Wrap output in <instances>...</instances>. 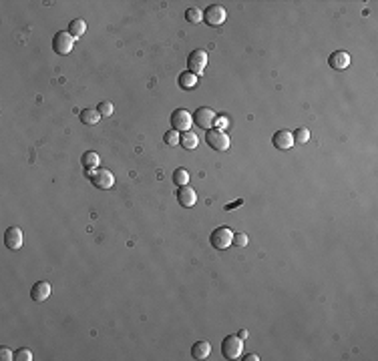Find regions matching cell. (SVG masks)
<instances>
[{"label": "cell", "instance_id": "cell-1", "mask_svg": "<svg viewBox=\"0 0 378 361\" xmlns=\"http://www.w3.org/2000/svg\"><path fill=\"white\" fill-rule=\"evenodd\" d=\"M232 241H234V233L229 227H217L212 231V235H209V243H212L214 249H227L232 247Z\"/></svg>", "mask_w": 378, "mask_h": 361}, {"label": "cell", "instance_id": "cell-2", "mask_svg": "<svg viewBox=\"0 0 378 361\" xmlns=\"http://www.w3.org/2000/svg\"><path fill=\"white\" fill-rule=\"evenodd\" d=\"M87 173H89L91 183L101 191H107L115 185V177L109 168H93V171H87Z\"/></svg>", "mask_w": 378, "mask_h": 361}, {"label": "cell", "instance_id": "cell-3", "mask_svg": "<svg viewBox=\"0 0 378 361\" xmlns=\"http://www.w3.org/2000/svg\"><path fill=\"white\" fill-rule=\"evenodd\" d=\"M243 349V341L240 335H227L221 341V353L225 359H238L242 355Z\"/></svg>", "mask_w": 378, "mask_h": 361}, {"label": "cell", "instance_id": "cell-4", "mask_svg": "<svg viewBox=\"0 0 378 361\" xmlns=\"http://www.w3.org/2000/svg\"><path fill=\"white\" fill-rule=\"evenodd\" d=\"M205 143L214 148V151H227L229 148V137L227 133L219 131V129H209L205 133Z\"/></svg>", "mask_w": 378, "mask_h": 361}, {"label": "cell", "instance_id": "cell-5", "mask_svg": "<svg viewBox=\"0 0 378 361\" xmlns=\"http://www.w3.org/2000/svg\"><path fill=\"white\" fill-rule=\"evenodd\" d=\"M203 20H205V24H209V26H221L227 20V12H225V8L221 4H212V6L205 8Z\"/></svg>", "mask_w": 378, "mask_h": 361}, {"label": "cell", "instance_id": "cell-6", "mask_svg": "<svg viewBox=\"0 0 378 361\" xmlns=\"http://www.w3.org/2000/svg\"><path fill=\"white\" fill-rule=\"evenodd\" d=\"M73 45H75V38L71 36V32L67 30H60V32H56L54 34V38H53V50L56 52V54H69L71 50H73Z\"/></svg>", "mask_w": 378, "mask_h": 361}, {"label": "cell", "instance_id": "cell-7", "mask_svg": "<svg viewBox=\"0 0 378 361\" xmlns=\"http://www.w3.org/2000/svg\"><path fill=\"white\" fill-rule=\"evenodd\" d=\"M205 67H207V52L203 48H197L189 54V58H187V71L189 72H193L197 76L205 71Z\"/></svg>", "mask_w": 378, "mask_h": 361}, {"label": "cell", "instance_id": "cell-8", "mask_svg": "<svg viewBox=\"0 0 378 361\" xmlns=\"http://www.w3.org/2000/svg\"><path fill=\"white\" fill-rule=\"evenodd\" d=\"M191 122H193V117L189 115L187 111H183V109H177V111L171 113V126H173V131H177V133L191 131Z\"/></svg>", "mask_w": 378, "mask_h": 361}, {"label": "cell", "instance_id": "cell-9", "mask_svg": "<svg viewBox=\"0 0 378 361\" xmlns=\"http://www.w3.org/2000/svg\"><path fill=\"white\" fill-rule=\"evenodd\" d=\"M191 117H193V122L199 126V129H207V131L212 129V124H214L216 119H217L216 113H214L212 109H207V107H199Z\"/></svg>", "mask_w": 378, "mask_h": 361}, {"label": "cell", "instance_id": "cell-10", "mask_svg": "<svg viewBox=\"0 0 378 361\" xmlns=\"http://www.w3.org/2000/svg\"><path fill=\"white\" fill-rule=\"evenodd\" d=\"M328 65L334 71H344L350 67V54L346 50H336L328 56Z\"/></svg>", "mask_w": 378, "mask_h": 361}, {"label": "cell", "instance_id": "cell-11", "mask_svg": "<svg viewBox=\"0 0 378 361\" xmlns=\"http://www.w3.org/2000/svg\"><path fill=\"white\" fill-rule=\"evenodd\" d=\"M23 231H20L18 227H8L6 233H4V245L10 249V251H16L23 247Z\"/></svg>", "mask_w": 378, "mask_h": 361}, {"label": "cell", "instance_id": "cell-12", "mask_svg": "<svg viewBox=\"0 0 378 361\" xmlns=\"http://www.w3.org/2000/svg\"><path fill=\"white\" fill-rule=\"evenodd\" d=\"M177 201H179L181 207L189 209V207H193V205L197 203V195H195V191L189 187V185H183V187H179V191H177Z\"/></svg>", "mask_w": 378, "mask_h": 361}, {"label": "cell", "instance_id": "cell-13", "mask_svg": "<svg viewBox=\"0 0 378 361\" xmlns=\"http://www.w3.org/2000/svg\"><path fill=\"white\" fill-rule=\"evenodd\" d=\"M271 144L276 148H280V151H288V148H292V144H294L292 133L290 131H276L274 137H271Z\"/></svg>", "mask_w": 378, "mask_h": 361}, {"label": "cell", "instance_id": "cell-14", "mask_svg": "<svg viewBox=\"0 0 378 361\" xmlns=\"http://www.w3.org/2000/svg\"><path fill=\"white\" fill-rule=\"evenodd\" d=\"M49 295H51V285L47 281H36L30 289V297L36 303H43L45 299H49Z\"/></svg>", "mask_w": 378, "mask_h": 361}, {"label": "cell", "instance_id": "cell-15", "mask_svg": "<svg viewBox=\"0 0 378 361\" xmlns=\"http://www.w3.org/2000/svg\"><path fill=\"white\" fill-rule=\"evenodd\" d=\"M209 353H212V343L209 341H197L191 347V357L193 359H205V357H209Z\"/></svg>", "mask_w": 378, "mask_h": 361}, {"label": "cell", "instance_id": "cell-16", "mask_svg": "<svg viewBox=\"0 0 378 361\" xmlns=\"http://www.w3.org/2000/svg\"><path fill=\"white\" fill-rule=\"evenodd\" d=\"M177 82H179V87H181L183 91H191V89H195V87H197V76H195L193 72L185 71V72H181V74H179Z\"/></svg>", "mask_w": 378, "mask_h": 361}, {"label": "cell", "instance_id": "cell-17", "mask_svg": "<svg viewBox=\"0 0 378 361\" xmlns=\"http://www.w3.org/2000/svg\"><path fill=\"white\" fill-rule=\"evenodd\" d=\"M179 144H181L183 148H187V151H193V148H197V144H199V139H197L195 133L185 131V133H181V137H179Z\"/></svg>", "mask_w": 378, "mask_h": 361}, {"label": "cell", "instance_id": "cell-18", "mask_svg": "<svg viewBox=\"0 0 378 361\" xmlns=\"http://www.w3.org/2000/svg\"><path fill=\"white\" fill-rule=\"evenodd\" d=\"M81 165L85 167L87 171H93V168H99L101 159H99V155H97V153L87 151V153H82V157H81Z\"/></svg>", "mask_w": 378, "mask_h": 361}, {"label": "cell", "instance_id": "cell-19", "mask_svg": "<svg viewBox=\"0 0 378 361\" xmlns=\"http://www.w3.org/2000/svg\"><path fill=\"white\" fill-rule=\"evenodd\" d=\"M79 119H81L82 124H97L103 117L99 115L97 109H82V111L79 113Z\"/></svg>", "mask_w": 378, "mask_h": 361}, {"label": "cell", "instance_id": "cell-20", "mask_svg": "<svg viewBox=\"0 0 378 361\" xmlns=\"http://www.w3.org/2000/svg\"><path fill=\"white\" fill-rule=\"evenodd\" d=\"M69 32H71V36L73 38H81L82 34L87 32V23L82 18H75V20H71V24H69Z\"/></svg>", "mask_w": 378, "mask_h": 361}, {"label": "cell", "instance_id": "cell-21", "mask_svg": "<svg viewBox=\"0 0 378 361\" xmlns=\"http://www.w3.org/2000/svg\"><path fill=\"white\" fill-rule=\"evenodd\" d=\"M292 139H294V143H296V144H304V143L310 141V131L306 129V126H300L298 131L292 133Z\"/></svg>", "mask_w": 378, "mask_h": 361}, {"label": "cell", "instance_id": "cell-22", "mask_svg": "<svg viewBox=\"0 0 378 361\" xmlns=\"http://www.w3.org/2000/svg\"><path fill=\"white\" fill-rule=\"evenodd\" d=\"M185 18L191 24H199V23H203V12L199 8H187L185 10Z\"/></svg>", "mask_w": 378, "mask_h": 361}, {"label": "cell", "instance_id": "cell-23", "mask_svg": "<svg viewBox=\"0 0 378 361\" xmlns=\"http://www.w3.org/2000/svg\"><path fill=\"white\" fill-rule=\"evenodd\" d=\"M173 183L183 187V185H189V171H185V168H175L173 171Z\"/></svg>", "mask_w": 378, "mask_h": 361}, {"label": "cell", "instance_id": "cell-24", "mask_svg": "<svg viewBox=\"0 0 378 361\" xmlns=\"http://www.w3.org/2000/svg\"><path fill=\"white\" fill-rule=\"evenodd\" d=\"M97 111H99L101 117H111V115H113V104H111L109 100H101L99 107H97Z\"/></svg>", "mask_w": 378, "mask_h": 361}, {"label": "cell", "instance_id": "cell-25", "mask_svg": "<svg viewBox=\"0 0 378 361\" xmlns=\"http://www.w3.org/2000/svg\"><path fill=\"white\" fill-rule=\"evenodd\" d=\"M179 137H181V135H179L177 131H173V129H171V131H167V133L163 135V141H165V144L175 146V144L179 143Z\"/></svg>", "mask_w": 378, "mask_h": 361}, {"label": "cell", "instance_id": "cell-26", "mask_svg": "<svg viewBox=\"0 0 378 361\" xmlns=\"http://www.w3.org/2000/svg\"><path fill=\"white\" fill-rule=\"evenodd\" d=\"M30 359H32V353H30V349H27V347L18 349V351L14 353V361H30Z\"/></svg>", "mask_w": 378, "mask_h": 361}, {"label": "cell", "instance_id": "cell-27", "mask_svg": "<svg viewBox=\"0 0 378 361\" xmlns=\"http://www.w3.org/2000/svg\"><path fill=\"white\" fill-rule=\"evenodd\" d=\"M232 245H236V247H245V245H247V235H245V233H236Z\"/></svg>", "mask_w": 378, "mask_h": 361}, {"label": "cell", "instance_id": "cell-28", "mask_svg": "<svg viewBox=\"0 0 378 361\" xmlns=\"http://www.w3.org/2000/svg\"><path fill=\"white\" fill-rule=\"evenodd\" d=\"M0 359H2V361H10V359H14V353H12L10 349H6V347H0Z\"/></svg>", "mask_w": 378, "mask_h": 361}, {"label": "cell", "instance_id": "cell-29", "mask_svg": "<svg viewBox=\"0 0 378 361\" xmlns=\"http://www.w3.org/2000/svg\"><path fill=\"white\" fill-rule=\"evenodd\" d=\"M243 361H260V357L256 353H249L247 357H243Z\"/></svg>", "mask_w": 378, "mask_h": 361}, {"label": "cell", "instance_id": "cell-30", "mask_svg": "<svg viewBox=\"0 0 378 361\" xmlns=\"http://www.w3.org/2000/svg\"><path fill=\"white\" fill-rule=\"evenodd\" d=\"M216 124L219 126V131H221V126H225V124H227V120H225V119H216Z\"/></svg>", "mask_w": 378, "mask_h": 361}, {"label": "cell", "instance_id": "cell-31", "mask_svg": "<svg viewBox=\"0 0 378 361\" xmlns=\"http://www.w3.org/2000/svg\"><path fill=\"white\" fill-rule=\"evenodd\" d=\"M240 337L245 339V337H247V329H242V331H240Z\"/></svg>", "mask_w": 378, "mask_h": 361}]
</instances>
